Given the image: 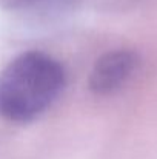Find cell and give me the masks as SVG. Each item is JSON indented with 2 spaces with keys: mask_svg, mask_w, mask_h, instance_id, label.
Here are the masks:
<instances>
[{
  "mask_svg": "<svg viewBox=\"0 0 157 159\" xmlns=\"http://www.w3.org/2000/svg\"><path fill=\"white\" fill-rule=\"evenodd\" d=\"M79 2L80 0H0V6L28 14H57L76 6Z\"/></svg>",
  "mask_w": 157,
  "mask_h": 159,
  "instance_id": "cell-3",
  "label": "cell"
},
{
  "mask_svg": "<svg viewBox=\"0 0 157 159\" xmlns=\"http://www.w3.org/2000/svg\"><path fill=\"white\" fill-rule=\"evenodd\" d=\"M65 70L50 54L26 51L0 73V116L29 122L43 114L65 88Z\"/></svg>",
  "mask_w": 157,
  "mask_h": 159,
  "instance_id": "cell-1",
  "label": "cell"
},
{
  "mask_svg": "<svg viewBox=\"0 0 157 159\" xmlns=\"http://www.w3.org/2000/svg\"><path fill=\"white\" fill-rule=\"evenodd\" d=\"M139 56L129 50H114L100 56L89 74V90L96 94H112L136 73Z\"/></svg>",
  "mask_w": 157,
  "mask_h": 159,
  "instance_id": "cell-2",
  "label": "cell"
}]
</instances>
